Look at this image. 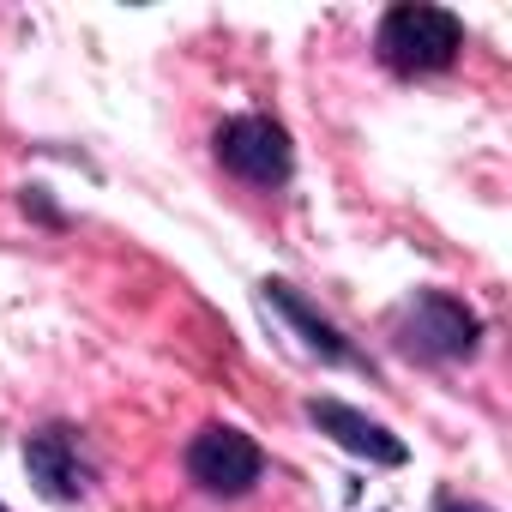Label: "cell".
<instances>
[{
    "mask_svg": "<svg viewBox=\"0 0 512 512\" xmlns=\"http://www.w3.org/2000/svg\"><path fill=\"white\" fill-rule=\"evenodd\" d=\"M374 49L392 73L428 79V73H446L464 55V19L446 13V7H428V0H404V7H392L380 19Z\"/></svg>",
    "mask_w": 512,
    "mask_h": 512,
    "instance_id": "cell-1",
    "label": "cell"
},
{
    "mask_svg": "<svg viewBox=\"0 0 512 512\" xmlns=\"http://www.w3.org/2000/svg\"><path fill=\"white\" fill-rule=\"evenodd\" d=\"M260 476H266V452L229 422H211L187 440V482L211 500H241L260 488Z\"/></svg>",
    "mask_w": 512,
    "mask_h": 512,
    "instance_id": "cell-2",
    "label": "cell"
},
{
    "mask_svg": "<svg viewBox=\"0 0 512 512\" xmlns=\"http://www.w3.org/2000/svg\"><path fill=\"white\" fill-rule=\"evenodd\" d=\"M217 163L247 187H284L296 175V145L272 115H229L211 139Z\"/></svg>",
    "mask_w": 512,
    "mask_h": 512,
    "instance_id": "cell-3",
    "label": "cell"
},
{
    "mask_svg": "<svg viewBox=\"0 0 512 512\" xmlns=\"http://www.w3.org/2000/svg\"><path fill=\"white\" fill-rule=\"evenodd\" d=\"M482 344V320L470 302L446 296V290H422L404 308V350L428 356V362H464Z\"/></svg>",
    "mask_w": 512,
    "mask_h": 512,
    "instance_id": "cell-4",
    "label": "cell"
},
{
    "mask_svg": "<svg viewBox=\"0 0 512 512\" xmlns=\"http://www.w3.org/2000/svg\"><path fill=\"white\" fill-rule=\"evenodd\" d=\"M25 470H31L37 494L55 500V506H67V500H79V494L91 488L85 440H79V428H67V422H49V428H37V434L25 440Z\"/></svg>",
    "mask_w": 512,
    "mask_h": 512,
    "instance_id": "cell-5",
    "label": "cell"
},
{
    "mask_svg": "<svg viewBox=\"0 0 512 512\" xmlns=\"http://www.w3.org/2000/svg\"><path fill=\"white\" fill-rule=\"evenodd\" d=\"M308 422H314L320 434H332L344 452H356V458H368V464H380V470H398V464L410 458V446H404L386 422L362 416V410L344 404V398H314V404H308Z\"/></svg>",
    "mask_w": 512,
    "mask_h": 512,
    "instance_id": "cell-6",
    "label": "cell"
},
{
    "mask_svg": "<svg viewBox=\"0 0 512 512\" xmlns=\"http://www.w3.org/2000/svg\"><path fill=\"white\" fill-rule=\"evenodd\" d=\"M260 296H266V308H272L296 338H302V350H308V356H320V362H332V368H368V362L350 350V338H344L326 314H314L290 284H278V278H272V284H260Z\"/></svg>",
    "mask_w": 512,
    "mask_h": 512,
    "instance_id": "cell-7",
    "label": "cell"
},
{
    "mask_svg": "<svg viewBox=\"0 0 512 512\" xmlns=\"http://www.w3.org/2000/svg\"><path fill=\"white\" fill-rule=\"evenodd\" d=\"M464 512H488V506H464Z\"/></svg>",
    "mask_w": 512,
    "mask_h": 512,
    "instance_id": "cell-8",
    "label": "cell"
},
{
    "mask_svg": "<svg viewBox=\"0 0 512 512\" xmlns=\"http://www.w3.org/2000/svg\"><path fill=\"white\" fill-rule=\"evenodd\" d=\"M0 512H7V506H0Z\"/></svg>",
    "mask_w": 512,
    "mask_h": 512,
    "instance_id": "cell-9",
    "label": "cell"
}]
</instances>
